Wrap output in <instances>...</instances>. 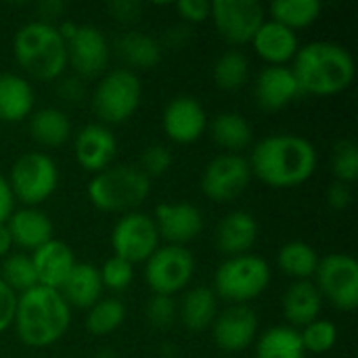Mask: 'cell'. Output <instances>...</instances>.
Wrapping results in <instances>:
<instances>
[{
	"mask_svg": "<svg viewBox=\"0 0 358 358\" xmlns=\"http://www.w3.org/2000/svg\"><path fill=\"white\" fill-rule=\"evenodd\" d=\"M256 103L266 111H279L300 96L298 82L287 65H266L254 84Z\"/></svg>",
	"mask_w": 358,
	"mask_h": 358,
	"instance_id": "d6986e66",
	"label": "cell"
},
{
	"mask_svg": "<svg viewBox=\"0 0 358 358\" xmlns=\"http://www.w3.org/2000/svg\"><path fill=\"white\" fill-rule=\"evenodd\" d=\"M159 239L164 237L168 245H187L195 241L203 231V214L193 203H159L153 218Z\"/></svg>",
	"mask_w": 358,
	"mask_h": 358,
	"instance_id": "e0dca14e",
	"label": "cell"
},
{
	"mask_svg": "<svg viewBox=\"0 0 358 358\" xmlns=\"http://www.w3.org/2000/svg\"><path fill=\"white\" fill-rule=\"evenodd\" d=\"M57 90H59V96H61L63 101H67V103H80V101L84 99V94H86L84 84H82L80 78H65V80L59 84Z\"/></svg>",
	"mask_w": 358,
	"mask_h": 358,
	"instance_id": "bcb514c9",
	"label": "cell"
},
{
	"mask_svg": "<svg viewBox=\"0 0 358 358\" xmlns=\"http://www.w3.org/2000/svg\"><path fill=\"white\" fill-rule=\"evenodd\" d=\"M0 279L19 296L31 287L38 285V277L31 264V258L25 252H17V254H8L2 262L0 268Z\"/></svg>",
	"mask_w": 358,
	"mask_h": 358,
	"instance_id": "d590c367",
	"label": "cell"
},
{
	"mask_svg": "<svg viewBox=\"0 0 358 358\" xmlns=\"http://www.w3.org/2000/svg\"><path fill=\"white\" fill-rule=\"evenodd\" d=\"M250 61L241 50H227L214 63V82L220 90L235 92L248 84Z\"/></svg>",
	"mask_w": 358,
	"mask_h": 358,
	"instance_id": "836d02e7",
	"label": "cell"
},
{
	"mask_svg": "<svg viewBox=\"0 0 358 358\" xmlns=\"http://www.w3.org/2000/svg\"><path fill=\"white\" fill-rule=\"evenodd\" d=\"M29 134L38 145L57 149L71 138V120L57 107L38 109L29 115Z\"/></svg>",
	"mask_w": 358,
	"mask_h": 358,
	"instance_id": "4316f807",
	"label": "cell"
},
{
	"mask_svg": "<svg viewBox=\"0 0 358 358\" xmlns=\"http://www.w3.org/2000/svg\"><path fill=\"white\" fill-rule=\"evenodd\" d=\"M176 319V304L170 296H151L147 302V321L155 329H168Z\"/></svg>",
	"mask_w": 358,
	"mask_h": 358,
	"instance_id": "60d3db41",
	"label": "cell"
},
{
	"mask_svg": "<svg viewBox=\"0 0 358 358\" xmlns=\"http://www.w3.org/2000/svg\"><path fill=\"white\" fill-rule=\"evenodd\" d=\"M36 92L31 84L17 73H0V120L17 124L34 113Z\"/></svg>",
	"mask_w": 358,
	"mask_h": 358,
	"instance_id": "d4e9b609",
	"label": "cell"
},
{
	"mask_svg": "<svg viewBox=\"0 0 358 358\" xmlns=\"http://www.w3.org/2000/svg\"><path fill=\"white\" fill-rule=\"evenodd\" d=\"M323 4L319 0H277L271 4L273 21L289 27L292 31L313 25L321 17Z\"/></svg>",
	"mask_w": 358,
	"mask_h": 358,
	"instance_id": "d6a6232c",
	"label": "cell"
},
{
	"mask_svg": "<svg viewBox=\"0 0 358 358\" xmlns=\"http://www.w3.org/2000/svg\"><path fill=\"white\" fill-rule=\"evenodd\" d=\"M162 126L170 141L178 145H191L206 134L208 113L195 96L182 94L166 105L162 115Z\"/></svg>",
	"mask_w": 358,
	"mask_h": 358,
	"instance_id": "9a60e30c",
	"label": "cell"
},
{
	"mask_svg": "<svg viewBox=\"0 0 358 358\" xmlns=\"http://www.w3.org/2000/svg\"><path fill=\"white\" fill-rule=\"evenodd\" d=\"M67 65L82 78H94L105 71L109 61V42L94 25H78L73 36L65 42Z\"/></svg>",
	"mask_w": 358,
	"mask_h": 358,
	"instance_id": "5bb4252c",
	"label": "cell"
},
{
	"mask_svg": "<svg viewBox=\"0 0 358 358\" xmlns=\"http://www.w3.org/2000/svg\"><path fill=\"white\" fill-rule=\"evenodd\" d=\"M195 275V256L182 245L157 248L145 262V281L153 296H174L182 292Z\"/></svg>",
	"mask_w": 358,
	"mask_h": 358,
	"instance_id": "9c48e42d",
	"label": "cell"
},
{
	"mask_svg": "<svg viewBox=\"0 0 358 358\" xmlns=\"http://www.w3.org/2000/svg\"><path fill=\"white\" fill-rule=\"evenodd\" d=\"M151 193V178H147L138 166L117 164L94 174L88 182L90 203L109 214L134 212Z\"/></svg>",
	"mask_w": 358,
	"mask_h": 358,
	"instance_id": "5b68a950",
	"label": "cell"
},
{
	"mask_svg": "<svg viewBox=\"0 0 358 358\" xmlns=\"http://www.w3.org/2000/svg\"><path fill=\"white\" fill-rule=\"evenodd\" d=\"M36 10H38V15H40L38 21L52 23L55 19L63 17V13H65V2H61V0H44V2H40V4L36 6Z\"/></svg>",
	"mask_w": 358,
	"mask_h": 358,
	"instance_id": "c3c4849f",
	"label": "cell"
},
{
	"mask_svg": "<svg viewBox=\"0 0 358 358\" xmlns=\"http://www.w3.org/2000/svg\"><path fill=\"white\" fill-rule=\"evenodd\" d=\"M252 176L273 189H294L310 180L319 166L317 147L300 134H271L252 151L248 159Z\"/></svg>",
	"mask_w": 358,
	"mask_h": 358,
	"instance_id": "6da1fadb",
	"label": "cell"
},
{
	"mask_svg": "<svg viewBox=\"0 0 358 358\" xmlns=\"http://www.w3.org/2000/svg\"><path fill=\"white\" fill-rule=\"evenodd\" d=\"M210 134L214 143L227 153H239L248 149L254 138V130L250 122L237 111L218 113L210 124Z\"/></svg>",
	"mask_w": 358,
	"mask_h": 358,
	"instance_id": "83f0119b",
	"label": "cell"
},
{
	"mask_svg": "<svg viewBox=\"0 0 358 358\" xmlns=\"http://www.w3.org/2000/svg\"><path fill=\"white\" fill-rule=\"evenodd\" d=\"M13 55L17 65L40 82H52L67 67V46L55 23H23L13 38Z\"/></svg>",
	"mask_w": 358,
	"mask_h": 358,
	"instance_id": "277c9868",
	"label": "cell"
},
{
	"mask_svg": "<svg viewBox=\"0 0 358 358\" xmlns=\"http://www.w3.org/2000/svg\"><path fill=\"white\" fill-rule=\"evenodd\" d=\"M99 273H101L103 287L111 292H126L134 279V266L117 256H111L109 260H105Z\"/></svg>",
	"mask_w": 358,
	"mask_h": 358,
	"instance_id": "f35d334b",
	"label": "cell"
},
{
	"mask_svg": "<svg viewBox=\"0 0 358 358\" xmlns=\"http://www.w3.org/2000/svg\"><path fill=\"white\" fill-rule=\"evenodd\" d=\"M210 6L212 2L206 0H182L176 4V10L187 23H203L210 19Z\"/></svg>",
	"mask_w": 358,
	"mask_h": 358,
	"instance_id": "b9f144b4",
	"label": "cell"
},
{
	"mask_svg": "<svg viewBox=\"0 0 358 358\" xmlns=\"http://www.w3.org/2000/svg\"><path fill=\"white\" fill-rule=\"evenodd\" d=\"M283 317L298 327H306L319 319L323 308V298L315 283L310 281H296L283 294Z\"/></svg>",
	"mask_w": 358,
	"mask_h": 358,
	"instance_id": "484cf974",
	"label": "cell"
},
{
	"mask_svg": "<svg viewBox=\"0 0 358 358\" xmlns=\"http://www.w3.org/2000/svg\"><path fill=\"white\" fill-rule=\"evenodd\" d=\"M319 254L313 245L304 241H289L277 254V264L283 275L296 281H310L319 266Z\"/></svg>",
	"mask_w": 358,
	"mask_h": 358,
	"instance_id": "4dcf8cb0",
	"label": "cell"
},
{
	"mask_svg": "<svg viewBox=\"0 0 358 358\" xmlns=\"http://www.w3.org/2000/svg\"><path fill=\"white\" fill-rule=\"evenodd\" d=\"M352 201V191H350V185H344V182H334L329 189H327V203L331 210H346Z\"/></svg>",
	"mask_w": 358,
	"mask_h": 358,
	"instance_id": "f6af8a7d",
	"label": "cell"
},
{
	"mask_svg": "<svg viewBox=\"0 0 358 358\" xmlns=\"http://www.w3.org/2000/svg\"><path fill=\"white\" fill-rule=\"evenodd\" d=\"M271 264L256 254L227 258L214 273V294L233 304H248L260 298L271 285Z\"/></svg>",
	"mask_w": 358,
	"mask_h": 358,
	"instance_id": "8992f818",
	"label": "cell"
},
{
	"mask_svg": "<svg viewBox=\"0 0 358 358\" xmlns=\"http://www.w3.org/2000/svg\"><path fill=\"white\" fill-rule=\"evenodd\" d=\"M292 73L298 82L300 94L336 96L352 86L357 65L348 48L319 40L300 46L292 61Z\"/></svg>",
	"mask_w": 358,
	"mask_h": 358,
	"instance_id": "7a4b0ae2",
	"label": "cell"
},
{
	"mask_svg": "<svg viewBox=\"0 0 358 358\" xmlns=\"http://www.w3.org/2000/svg\"><path fill=\"white\" fill-rule=\"evenodd\" d=\"M117 151V141L113 132L103 124L84 126L73 138V155L80 168L99 174L111 166Z\"/></svg>",
	"mask_w": 358,
	"mask_h": 358,
	"instance_id": "ac0fdd59",
	"label": "cell"
},
{
	"mask_svg": "<svg viewBox=\"0 0 358 358\" xmlns=\"http://www.w3.org/2000/svg\"><path fill=\"white\" fill-rule=\"evenodd\" d=\"M250 180L252 168L241 153H220L206 166L201 174V191L208 199L224 203L245 193Z\"/></svg>",
	"mask_w": 358,
	"mask_h": 358,
	"instance_id": "8fae6325",
	"label": "cell"
},
{
	"mask_svg": "<svg viewBox=\"0 0 358 358\" xmlns=\"http://www.w3.org/2000/svg\"><path fill=\"white\" fill-rule=\"evenodd\" d=\"M317 289L338 310L350 313L358 306V262L348 254H329L319 260Z\"/></svg>",
	"mask_w": 358,
	"mask_h": 358,
	"instance_id": "30bf717a",
	"label": "cell"
},
{
	"mask_svg": "<svg viewBox=\"0 0 358 358\" xmlns=\"http://www.w3.org/2000/svg\"><path fill=\"white\" fill-rule=\"evenodd\" d=\"M6 180L15 199L23 201L25 208H38L57 191L59 168L50 155L27 151L13 162Z\"/></svg>",
	"mask_w": 358,
	"mask_h": 358,
	"instance_id": "ba28073f",
	"label": "cell"
},
{
	"mask_svg": "<svg viewBox=\"0 0 358 358\" xmlns=\"http://www.w3.org/2000/svg\"><path fill=\"white\" fill-rule=\"evenodd\" d=\"M111 248L117 258L130 262H147L159 248V233L151 216L143 212L124 214L111 231Z\"/></svg>",
	"mask_w": 358,
	"mask_h": 358,
	"instance_id": "7c38bea8",
	"label": "cell"
},
{
	"mask_svg": "<svg viewBox=\"0 0 358 358\" xmlns=\"http://www.w3.org/2000/svg\"><path fill=\"white\" fill-rule=\"evenodd\" d=\"M256 50V55L266 61L268 65H287L294 61V57L300 50V42L296 31L289 27L268 19L260 25L256 36L250 42Z\"/></svg>",
	"mask_w": 358,
	"mask_h": 358,
	"instance_id": "44dd1931",
	"label": "cell"
},
{
	"mask_svg": "<svg viewBox=\"0 0 358 358\" xmlns=\"http://www.w3.org/2000/svg\"><path fill=\"white\" fill-rule=\"evenodd\" d=\"M180 321L189 331H203L212 327L218 315V298L210 287H193L180 302Z\"/></svg>",
	"mask_w": 358,
	"mask_h": 358,
	"instance_id": "f1b7e54d",
	"label": "cell"
},
{
	"mask_svg": "<svg viewBox=\"0 0 358 358\" xmlns=\"http://www.w3.org/2000/svg\"><path fill=\"white\" fill-rule=\"evenodd\" d=\"M264 6L256 0H216L210 6V19L216 31L229 44H250L264 19Z\"/></svg>",
	"mask_w": 358,
	"mask_h": 358,
	"instance_id": "4fadbf2b",
	"label": "cell"
},
{
	"mask_svg": "<svg viewBox=\"0 0 358 358\" xmlns=\"http://www.w3.org/2000/svg\"><path fill=\"white\" fill-rule=\"evenodd\" d=\"M107 10L120 23H134L143 15V6L138 2H134V0H117V2H111L107 6Z\"/></svg>",
	"mask_w": 358,
	"mask_h": 358,
	"instance_id": "ee69618b",
	"label": "cell"
},
{
	"mask_svg": "<svg viewBox=\"0 0 358 358\" xmlns=\"http://www.w3.org/2000/svg\"><path fill=\"white\" fill-rule=\"evenodd\" d=\"M174 157H172V151L164 145H149L143 155H141V172L147 176V178H153V176H164L170 166H172Z\"/></svg>",
	"mask_w": 358,
	"mask_h": 358,
	"instance_id": "ab89813d",
	"label": "cell"
},
{
	"mask_svg": "<svg viewBox=\"0 0 358 358\" xmlns=\"http://www.w3.org/2000/svg\"><path fill=\"white\" fill-rule=\"evenodd\" d=\"M143 84L141 78L128 69L107 71L92 92V109L105 124H122L130 120L141 107Z\"/></svg>",
	"mask_w": 358,
	"mask_h": 358,
	"instance_id": "52a82bcc",
	"label": "cell"
},
{
	"mask_svg": "<svg viewBox=\"0 0 358 358\" xmlns=\"http://www.w3.org/2000/svg\"><path fill=\"white\" fill-rule=\"evenodd\" d=\"M6 229L10 233L13 245L19 250L34 252L52 239V222L48 214L38 208H21L13 212L6 220Z\"/></svg>",
	"mask_w": 358,
	"mask_h": 358,
	"instance_id": "603a6c76",
	"label": "cell"
},
{
	"mask_svg": "<svg viewBox=\"0 0 358 358\" xmlns=\"http://www.w3.org/2000/svg\"><path fill=\"white\" fill-rule=\"evenodd\" d=\"M300 338H302V346L306 352L325 355L338 342V327L331 321L317 319L310 325H306L304 331H300Z\"/></svg>",
	"mask_w": 358,
	"mask_h": 358,
	"instance_id": "8d00e7d4",
	"label": "cell"
},
{
	"mask_svg": "<svg viewBox=\"0 0 358 358\" xmlns=\"http://www.w3.org/2000/svg\"><path fill=\"white\" fill-rule=\"evenodd\" d=\"M331 170L338 182L352 185L358 178V147L355 141H338L331 153Z\"/></svg>",
	"mask_w": 358,
	"mask_h": 358,
	"instance_id": "74e56055",
	"label": "cell"
},
{
	"mask_svg": "<svg viewBox=\"0 0 358 358\" xmlns=\"http://www.w3.org/2000/svg\"><path fill=\"white\" fill-rule=\"evenodd\" d=\"M306 350L302 346L300 331L289 325L271 327L258 338L256 358H304Z\"/></svg>",
	"mask_w": 358,
	"mask_h": 358,
	"instance_id": "f546056e",
	"label": "cell"
},
{
	"mask_svg": "<svg viewBox=\"0 0 358 358\" xmlns=\"http://www.w3.org/2000/svg\"><path fill=\"white\" fill-rule=\"evenodd\" d=\"M212 336L222 352H241L258 336V315L248 304H233L212 323Z\"/></svg>",
	"mask_w": 358,
	"mask_h": 358,
	"instance_id": "2e32d148",
	"label": "cell"
},
{
	"mask_svg": "<svg viewBox=\"0 0 358 358\" xmlns=\"http://www.w3.org/2000/svg\"><path fill=\"white\" fill-rule=\"evenodd\" d=\"M71 323V308L57 289L36 285L17 296L13 327L21 344L46 348L59 342Z\"/></svg>",
	"mask_w": 358,
	"mask_h": 358,
	"instance_id": "3957f363",
	"label": "cell"
},
{
	"mask_svg": "<svg viewBox=\"0 0 358 358\" xmlns=\"http://www.w3.org/2000/svg\"><path fill=\"white\" fill-rule=\"evenodd\" d=\"M10 248H13V239H10V233L4 222V224H0V258H6L10 254Z\"/></svg>",
	"mask_w": 358,
	"mask_h": 358,
	"instance_id": "681fc988",
	"label": "cell"
},
{
	"mask_svg": "<svg viewBox=\"0 0 358 358\" xmlns=\"http://www.w3.org/2000/svg\"><path fill=\"white\" fill-rule=\"evenodd\" d=\"M117 55L134 69H151L162 61V46L147 34L128 31L117 40Z\"/></svg>",
	"mask_w": 358,
	"mask_h": 358,
	"instance_id": "1f68e13d",
	"label": "cell"
},
{
	"mask_svg": "<svg viewBox=\"0 0 358 358\" xmlns=\"http://www.w3.org/2000/svg\"><path fill=\"white\" fill-rule=\"evenodd\" d=\"M214 239H216V248L227 258L250 254V250L258 241V220L243 210L231 212L218 222Z\"/></svg>",
	"mask_w": 358,
	"mask_h": 358,
	"instance_id": "7402d4cb",
	"label": "cell"
},
{
	"mask_svg": "<svg viewBox=\"0 0 358 358\" xmlns=\"http://www.w3.org/2000/svg\"><path fill=\"white\" fill-rule=\"evenodd\" d=\"M126 319V306L117 298H101L86 315V329L92 336H109L122 327Z\"/></svg>",
	"mask_w": 358,
	"mask_h": 358,
	"instance_id": "e575fe53",
	"label": "cell"
},
{
	"mask_svg": "<svg viewBox=\"0 0 358 358\" xmlns=\"http://www.w3.org/2000/svg\"><path fill=\"white\" fill-rule=\"evenodd\" d=\"M29 258L38 277V285L50 287L57 292L67 279V275L71 273V268L76 266V256L71 248L55 237L48 243L34 250Z\"/></svg>",
	"mask_w": 358,
	"mask_h": 358,
	"instance_id": "ffe728a7",
	"label": "cell"
},
{
	"mask_svg": "<svg viewBox=\"0 0 358 358\" xmlns=\"http://www.w3.org/2000/svg\"><path fill=\"white\" fill-rule=\"evenodd\" d=\"M103 289L105 287L99 268L88 262H76V266L59 287V294L69 304V308L88 310L103 298Z\"/></svg>",
	"mask_w": 358,
	"mask_h": 358,
	"instance_id": "cb8c5ba5",
	"label": "cell"
},
{
	"mask_svg": "<svg viewBox=\"0 0 358 358\" xmlns=\"http://www.w3.org/2000/svg\"><path fill=\"white\" fill-rule=\"evenodd\" d=\"M13 208H15L13 191H10V187H8L6 176L0 172V224H4V222L10 218V214L15 212Z\"/></svg>",
	"mask_w": 358,
	"mask_h": 358,
	"instance_id": "7dc6e473",
	"label": "cell"
},
{
	"mask_svg": "<svg viewBox=\"0 0 358 358\" xmlns=\"http://www.w3.org/2000/svg\"><path fill=\"white\" fill-rule=\"evenodd\" d=\"M15 306H17V294L0 279V336L8 327H13Z\"/></svg>",
	"mask_w": 358,
	"mask_h": 358,
	"instance_id": "7bdbcfd3",
	"label": "cell"
}]
</instances>
